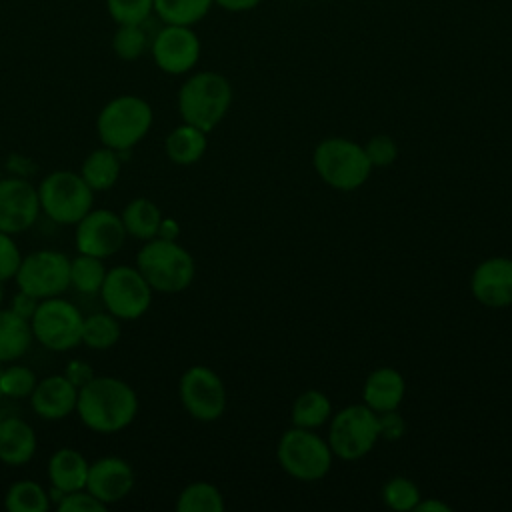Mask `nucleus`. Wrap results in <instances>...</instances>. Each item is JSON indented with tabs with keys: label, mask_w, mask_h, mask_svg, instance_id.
Returning a JSON list of instances; mask_svg holds the SVG:
<instances>
[{
	"label": "nucleus",
	"mask_w": 512,
	"mask_h": 512,
	"mask_svg": "<svg viewBox=\"0 0 512 512\" xmlns=\"http://www.w3.org/2000/svg\"><path fill=\"white\" fill-rule=\"evenodd\" d=\"M80 176L94 192L112 188L120 176V154L108 146L92 150L82 162Z\"/></svg>",
	"instance_id": "nucleus-24"
},
{
	"label": "nucleus",
	"mask_w": 512,
	"mask_h": 512,
	"mask_svg": "<svg viewBox=\"0 0 512 512\" xmlns=\"http://www.w3.org/2000/svg\"><path fill=\"white\" fill-rule=\"evenodd\" d=\"M0 396H2V368H0Z\"/></svg>",
	"instance_id": "nucleus-46"
},
{
	"label": "nucleus",
	"mask_w": 512,
	"mask_h": 512,
	"mask_svg": "<svg viewBox=\"0 0 512 512\" xmlns=\"http://www.w3.org/2000/svg\"><path fill=\"white\" fill-rule=\"evenodd\" d=\"M208 140H206V132L192 126V124H180L176 126L164 142L166 148V156L180 166H190L196 164L204 152H206Z\"/></svg>",
	"instance_id": "nucleus-23"
},
{
	"label": "nucleus",
	"mask_w": 512,
	"mask_h": 512,
	"mask_svg": "<svg viewBox=\"0 0 512 512\" xmlns=\"http://www.w3.org/2000/svg\"><path fill=\"white\" fill-rule=\"evenodd\" d=\"M2 284V282H0ZM2 300H4V290H2V286H0V306H2Z\"/></svg>",
	"instance_id": "nucleus-45"
},
{
	"label": "nucleus",
	"mask_w": 512,
	"mask_h": 512,
	"mask_svg": "<svg viewBox=\"0 0 512 512\" xmlns=\"http://www.w3.org/2000/svg\"><path fill=\"white\" fill-rule=\"evenodd\" d=\"M382 498H384V504L388 508L398 510V512H408V510H414L418 506L420 490L410 478L396 476V478H390L384 484Z\"/></svg>",
	"instance_id": "nucleus-33"
},
{
	"label": "nucleus",
	"mask_w": 512,
	"mask_h": 512,
	"mask_svg": "<svg viewBox=\"0 0 512 512\" xmlns=\"http://www.w3.org/2000/svg\"><path fill=\"white\" fill-rule=\"evenodd\" d=\"M312 164L324 184L342 192L360 188L372 172L364 146L338 136L324 138L316 146Z\"/></svg>",
	"instance_id": "nucleus-5"
},
{
	"label": "nucleus",
	"mask_w": 512,
	"mask_h": 512,
	"mask_svg": "<svg viewBox=\"0 0 512 512\" xmlns=\"http://www.w3.org/2000/svg\"><path fill=\"white\" fill-rule=\"evenodd\" d=\"M14 278L20 290L38 300L60 296L70 286V260L56 250H36L22 258Z\"/></svg>",
	"instance_id": "nucleus-10"
},
{
	"label": "nucleus",
	"mask_w": 512,
	"mask_h": 512,
	"mask_svg": "<svg viewBox=\"0 0 512 512\" xmlns=\"http://www.w3.org/2000/svg\"><path fill=\"white\" fill-rule=\"evenodd\" d=\"M80 310L64 298L52 296L38 302V308L30 320L34 338L48 350L64 352L82 342Z\"/></svg>",
	"instance_id": "nucleus-9"
},
{
	"label": "nucleus",
	"mask_w": 512,
	"mask_h": 512,
	"mask_svg": "<svg viewBox=\"0 0 512 512\" xmlns=\"http://www.w3.org/2000/svg\"><path fill=\"white\" fill-rule=\"evenodd\" d=\"M36 452V434L32 426L18 418L6 416L0 420V462L8 466H24Z\"/></svg>",
	"instance_id": "nucleus-20"
},
{
	"label": "nucleus",
	"mask_w": 512,
	"mask_h": 512,
	"mask_svg": "<svg viewBox=\"0 0 512 512\" xmlns=\"http://www.w3.org/2000/svg\"><path fill=\"white\" fill-rule=\"evenodd\" d=\"M40 212L38 188L22 178L0 180V230L20 234L28 230Z\"/></svg>",
	"instance_id": "nucleus-15"
},
{
	"label": "nucleus",
	"mask_w": 512,
	"mask_h": 512,
	"mask_svg": "<svg viewBox=\"0 0 512 512\" xmlns=\"http://www.w3.org/2000/svg\"><path fill=\"white\" fill-rule=\"evenodd\" d=\"M414 510H418V512H450V506L444 504V502H440V500L428 498V500H424V502L420 500Z\"/></svg>",
	"instance_id": "nucleus-44"
},
{
	"label": "nucleus",
	"mask_w": 512,
	"mask_h": 512,
	"mask_svg": "<svg viewBox=\"0 0 512 512\" xmlns=\"http://www.w3.org/2000/svg\"><path fill=\"white\" fill-rule=\"evenodd\" d=\"M154 64L172 76L190 72L200 58V38L192 26L164 24L150 42Z\"/></svg>",
	"instance_id": "nucleus-13"
},
{
	"label": "nucleus",
	"mask_w": 512,
	"mask_h": 512,
	"mask_svg": "<svg viewBox=\"0 0 512 512\" xmlns=\"http://www.w3.org/2000/svg\"><path fill=\"white\" fill-rule=\"evenodd\" d=\"M106 12L116 24H144L154 12V0H106Z\"/></svg>",
	"instance_id": "nucleus-34"
},
{
	"label": "nucleus",
	"mask_w": 512,
	"mask_h": 512,
	"mask_svg": "<svg viewBox=\"0 0 512 512\" xmlns=\"http://www.w3.org/2000/svg\"><path fill=\"white\" fill-rule=\"evenodd\" d=\"M58 512H104L106 504L100 502L96 496H92L86 488L74 490L62 496V500L56 504Z\"/></svg>",
	"instance_id": "nucleus-37"
},
{
	"label": "nucleus",
	"mask_w": 512,
	"mask_h": 512,
	"mask_svg": "<svg viewBox=\"0 0 512 512\" xmlns=\"http://www.w3.org/2000/svg\"><path fill=\"white\" fill-rule=\"evenodd\" d=\"M40 210L58 224H78L94 208V190L70 170H54L38 186Z\"/></svg>",
	"instance_id": "nucleus-6"
},
{
	"label": "nucleus",
	"mask_w": 512,
	"mask_h": 512,
	"mask_svg": "<svg viewBox=\"0 0 512 512\" xmlns=\"http://www.w3.org/2000/svg\"><path fill=\"white\" fill-rule=\"evenodd\" d=\"M176 510L178 512H222L224 498L214 484L192 482L180 492L176 500Z\"/></svg>",
	"instance_id": "nucleus-30"
},
{
	"label": "nucleus",
	"mask_w": 512,
	"mask_h": 512,
	"mask_svg": "<svg viewBox=\"0 0 512 512\" xmlns=\"http://www.w3.org/2000/svg\"><path fill=\"white\" fill-rule=\"evenodd\" d=\"M20 262H22V256L16 242L10 238V234L0 230V282L14 278Z\"/></svg>",
	"instance_id": "nucleus-38"
},
{
	"label": "nucleus",
	"mask_w": 512,
	"mask_h": 512,
	"mask_svg": "<svg viewBox=\"0 0 512 512\" xmlns=\"http://www.w3.org/2000/svg\"><path fill=\"white\" fill-rule=\"evenodd\" d=\"M76 412L86 428L100 434H114L136 418L138 396L120 378L94 376L78 388Z\"/></svg>",
	"instance_id": "nucleus-1"
},
{
	"label": "nucleus",
	"mask_w": 512,
	"mask_h": 512,
	"mask_svg": "<svg viewBox=\"0 0 512 512\" xmlns=\"http://www.w3.org/2000/svg\"><path fill=\"white\" fill-rule=\"evenodd\" d=\"M136 268L152 290L176 294L186 290L196 274L192 254L176 240L152 238L138 250Z\"/></svg>",
	"instance_id": "nucleus-3"
},
{
	"label": "nucleus",
	"mask_w": 512,
	"mask_h": 512,
	"mask_svg": "<svg viewBox=\"0 0 512 512\" xmlns=\"http://www.w3.org/2000/svg\"><path fill=\"white\" fill-rule=\"evenodd\" d=\"M36 382V374L28 366L12 364L2 368V396L26 398L32 394Z\"/></svg>",
	"instance_id": "nucleus-35"
},
{
	"label": "nucleus",
	"mask_w": 512,
	"mask_h": 512,
	"mask_svg": "<svg viewBox=\"0 0 512 512\" xmlns=\"http://www.w3.org/2000/svg\"><path fill=\"white\" fill-rule=\"evenodd\" d=\"M88 462L74 448H60L48 460V480L64 494L86 488Z\"/></svg>",
	"instance_id": "nucleus-21"
},
{
	"label": "nucleus",
	"mask_w": 512,
	"mask_h": 512,
	"mask_svg": "<svg viewBox=\"0 0 512 512\" xmlns=\"http://www.w3.org/2000/svg\"><path fill=\"white\" fill-rule=\"evenodd\" d=\"M0 420H2V412H0Z\"/></svg>",
	"instance_id": "nucleus-47"
},
{
	"label": "nucleus",
	"mask_w": 512,
	"mask_h": 512,
	"mask_svg": "<svg viewBox=\"0 0 512 512\" xmlns=\"http://www.w3.org/2000/svg\"><path fill=\"white\" fill-rule=\"evenodd\" d=\"M152 120V108L144 98L122 94L104 104L96 118V130L104 146L126 152L148 134Z\"/></svg>",
	"instance_id": "nucleus-4"
},
{
	"label": "nucleus",
	"mask_w": 512,
	"mask_h": 512,
	"mask_svg": "<svg viewBox=\"0 0 512 512\" xmlns=\"http://www.w3.org/2000/svg\"><path fill=\"white\" fill-rule=\"evenodd\" d=\"M76 400L78 388L64 374H54L36 382L30 394L32 410L44 420L66 418L72 410H76Z\"/></svg>",
	"instance_id": "nucleus-18"
},
{
	"label": "nucleus",
	"mask_w": 512,
	"mask_h": 512,
	"mask_svg": "<svg viewBox=\"0 0 512 512\" xmlns=\"http://www.w3.org/2000/svg\"><path fill=\"white\" fill-rule=\"evenodd\" d=\"M364 152H366L372 168H386V166L394 164V160L398 158V146H396L394 138H390L386 134L372 136L366 142Z\"/></svg>",
	"instance_id": "nucleus-36"
},
{
	"label": "nucleus",
	"mask_w": 512,
	"mask_h": 512,
	"mask_svg": "<svg viewBox=\"0 0 512 512\" xmlns=\"http://www.w3.org/2000/svg\"><path fill=\"white\" fill-rule=\"evenodd\" d=\"M100 296L106 310L118 320H136L150 308L152 288L138 268L114 266L106 272Z\"/></svg>",
	"instance_id": "nucleus-11"
},
{
	"label": "nucleus",
	"mask_w": 512,
	"mask_h": 512,
	"mask_svg": "<svg viewBox=\"0 0 512 512\" xmlns=\"http://www.w3.org/2000/svg\"><path fill=\"white\" fill-rule=\"evenodd\" d=\"M404 430H406V422L396 410L378 414V434H380V438L398 440L404 434Z\"/></svg>",
	"instance_id": "nucleus-39"
},
{
	"label": "nucleus",
	"mask_w": 512,
	"mask_h": 512,
	"mask_svg": "<svg viewBox=\"0 0 512 512\" xmlns=\"http://www.w3.org/2000/svg\"><path fill=\"white\" fill-rule=\"evenodd\" d=\"M330 414H332V406H330L328 396L320 390H306L294 400L290 418H292L294 426L314 430V428L326 424Z\"/></svg>",
	"instance_id": "nucleus-26"
},
{
	"label": "nucleus",
	"mask_w": 512,
	"mask_h": 512,
	"mask_svg": "<svg viewBox=\"0 0 512 512\" xmlns=\"http://www.w3.org/2000/svg\"><path fill=\"white\" fill-rule=\"evenodd\" d=\"M122 224L126 228V234L138 238V240H152L158 234L162 214L160 208L148 200V198H134L128 202L120 214Z\"/></svg>",
	"instance_id": "nucleus-25"
},
{
	"label": "nucleus",
	"mask_w": 512,
	"mask_h": 512,
	"mask_svg": "<svg viewBox=\"0 0 512 512\" xmlns=\"http://www.w3.org/2000/svg\"><path fill=\"white\" fill-rule=\"evenodd\" d=\"M186 412L200 422H214L226 410V388L220 376L208 366H190L178 384Z\"/></svg>",
	"instance_id": "nucleus-12"
},
{
	"label": "nucleus",
	"mask_w": 512,
	"mask_h": 512,
	"mask_svg": "<svg viewBox=\"0 0 512 512\" xmlns=\"http://www.w3.org/2000/svg\"><path fill=\"white\" fill-rule=\"evenodd\" d=\"M406 382L404 376L390 366L376 368L368 374L362 390L364 404L374 410L376 414L396 410L404 398Z\"/></svg>",
	"instance_id": "nucleus-19"
},
{
	"label": "nucleus",
	"mask_w": 512,
	"mask_h": 512,
	"mask_svg": "<svg viewBox=\"0 0 512 512\" xmlns=\"http://www.w3.org/2000/svg\"><path fill=\"white\" fill-rule=\"evenodd\" d=\"M232 104V86L218 72H196L178 90V112L186 124L206 134L214 130Z\"/></svg>",
	"instance_id": "nucleus-2"
},
{
	"label": "nucleus",
	"mask_w": 512,
	"mask_h": 512,
	"mask_svg": "<svg viewBox=\"0 0 512 512\" xmlns=\"http://www.w3.org/2000/svg\"><path fill=\"white\" fill-rule=\"evenodd\" d=\"M378 438V414L366 404H350L330 420L328 446L332 454L342 460L366 456Z\"/></svg>",
	"instance_id": "nucleus-8"
},
{
	"label": "nucleus",
	"mask_w": 512,
	"mask_h": 512,
	"mask_svg": "<svg viewBox=\"0 0 512 512\" xmlns=\"http://www.w3.org/2000/svg\"><path fill=\"white\" fill-rule=\"evenodd\" d=\"M470 290L486 308L512 306V258L494 256L480 262L472 272Z\"/></svg>",
	"instance_id": "nucleus-16"
},
{
	"label": "nucleus",
	"mask_w": 512,
	"mask_h": 512,
	"mask_svg": "<svg viewBox=\"0 0 512 512\" xmlns=\"http://www.w3.org/2000/svg\"><path fill=\"white\" fill-rule=\"evenodd\" d=\"M212 2H216L220 8L228 12H246L256 8L260 0H212Z\"/></svg>",
	"instance_id": "nucleus-42"
},
{
	"label": "nucleus",
	"mask_w": 512,
	"mask_h": 512,
	"mask_svg": "<svg viewBox=\"0 0 512 512\" xmlns=\"http://www.w3.org/2000/svg\"><path fill=\"white\" fill-rule=\"evenodd\" d=\"M64 376L76 386V388H82L86 382H90L94 378V370L88 362L84 360H70L68 366H66V372Z\"/></svg>",
	"instance_id": "nucleus-40"
},
{
	"label": "nucleus",
	"mask_w": 512,
	"mask_h": 512,
	"mask_svg": "<svg viewBox=\"0 0 512 512\" xmlns=\"http://www.w3.org/2000/svg\"><path fill=\"white\" fill-rule=\"evenodd\" d=\"M106 272L102 258L78 252V256L70 260V286L82 294H96L104 284Z\"/></svg>",
	"instance_id": "nucleus-31"
},
{
	"label": "nucleus",
	"mask_w": 512,
	"mask_h": 512,
	"mask_svg": "<svg viewBox=\"0 0 512 512\" xmlns=\"http://www.w3.org/2000/svg\"><path fill=\"white\" fill-rule=\"evenodd\" d=\"M180 234V228H178V222L172 220V218H162L160 222V228H158V238H164V240H176Z\"/></svg>",
	"instance_id": "nucleus-43"
},
{
	"label": "nucleus",
	"mask_w": 512,
	"mask_h": 512,
	"mask_svg": "<svg viewBox=\"0 0 512 512\" xmlns=\"http://www.w3.org/2000/svg\"><path fill=\"white\" fill-rule=\"evenodd\" d=\"M38 302H40L38 298H34V296H30L28 292L20 290V292L12 298L10 310L16 312L18 316L26 318V320H32V316H34V312H36V308H38Z\"/></svg>",
	"instance_id": "nucleus-41"
},
{
	"label": "nucleus",
	"mask_w": 512,
	"mask_h": 512,
	"mask_svg": "<svg viewBox=\"0 0 512 512\" xmlns=\"http://www.w3.org/2000/svg\"><path fill=\"white\" fill-rule=\"evenodd\" d=\"M134 486L132 466L118 456H104L88 466L86 490L100 502L114 504L124 500Z\"/></svg>",
	"instance_id": "nucleus-17"
},
{
	"label": "nucleus",
	"mask_w": 512,
	"mask_h": 512,
	"mask_svg": "<svg viewBox=\"0 0 512 512\" xmlns=\"http://www.w3.org/2000/svg\"><path fill=\"white\" fill-rule=\"evenodd\" d=\"M212 6V0H154V14L164 24L194 26Z\"/></svg>",
	"instance_id": "nucleus-27"
},
{
	"label": "nucleus",
	"mask_w": 512,
	"mask_h": 512,
	"mask_svg": "<svg viewBox=\"0 0 512 512\" xmlns=\"http://www.w3.org/2000/svg\"><path fill=\"white\" fill-rule=\"evenodd\" d=\"M148 48V36L142 24H116L112 34V50L120 60L134 62Z\"/></svg>",
	"instance_id": "nucleus-32"
},
{
	"label": "nucleus",
	"mask_w": 512,
	"mask_h": 512,
	"mask_svg": "<svg viewBox=\"0 0 512 512\" xmlns=\"http://www.w3.org/2000/svg\"><path fill=\"white\" fill-rule=\"evenodd\" d=\"M118 318L110 312H96L82 320V342L94 350H108L120 340Z\"/></svg>",
	"instance_id": "nucleus-29"
},
{
	"label": "nucleus",
	"mask_w": 512,
	"mask_h": 512,
	"mask_svg": "<svg viewBox=\"0 0 512 512\" xmlns=\"http://www.w3.org/2000/svg\"><path fill=\"white\" fill-rule=\"evenodd\" d=\"M332 456L326 440L300 426L286 430L276 448V458L282 470L302 482L324 478L332 466Z\"/></svg>",
	"instance_id": "nucleus-7"
},
{
	"label": "nucleus",
	"mask_w": 512,
	"mask_h": 512,
	"mask_svg": "<svg viewBox=\"0 0 512 512\" xmlns=\"http://www.w3.org/2000/svg\"><path fill=\"white\" fill-rule=\"evenodd\" d=\"M126 228L122 218L106 208H92L76 224V250L96 258H108L116 254L126 240Z\"/></svg>",
	"instance_id": "nucleus-14"
},
{
	"label": "nucleus",
	"mask_w": 512,
	"mask_h": 512,
	"mask_svg": "<svg viewBox=\"0 0 512 512\" xmlns=\"http://www.w3.org/2000/svg\"><path fill=\"white\" fill-rule=\"evenodd\" d=\"M4 506L8 512H46L50 496L38 482L18 480L6 490Z\"/></svg>",
	"instance_id": "nucleus-28"
},
{
	"label": "nucleus",
	"mask_w": 512,
	"mask_h": 512,
	"mask_svg": "<svg viewBox=\"0 0 512 512\" xmlns=\"http://www.w3.org/2000/svg\"><path fill=\"white\" fill-rule=\"evenodd\" d=\"M30 320L18 316L10 308H0V364L22 358L32 344Z\"/></svg>",
	"instance_id": "nucleus-22"
}]
</instances>
